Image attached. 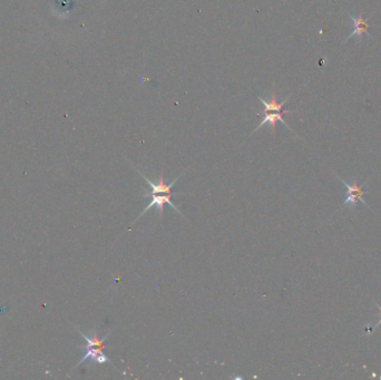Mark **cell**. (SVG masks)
Returning <instances> with one entry per match:
<instances>
[{
    "label": "cell",
    "instance_id": "obj_1",
    "mask_svg": "<svg viewBox=\"0 0 381 380\" xmlns=\"http://www.w3.org/2000/svg\"><path fill=\"white\" fill-rule=\"evenodd\" d=\"M174 195V193H168V194H163V195H158V194H153V193H150V194H143L144 198H152V201L150 202V204L145 207L144 211L140 213V214L136 218V220H135L134 223L137 221V220H139L140 218H142L146 212H148L151 207L153 206H157L158 209V214H160V216L163 215V209H164V204H169L171 205L173 209L177 211L178 213H180V214H182V212L179 211V209L177 206L174 205V203L172 202V197Z\"/></svg>",
    "mask_w": 381,
    "mask_h": 380
},
{
    "label": "cell",
    "instance_id": "obj_2",
    "mask_svg": "<svg viewBox=\"0 0 381 380\" xmlns=\"http://www.w3.org/2000/svg\"><path fill=\"white\" fill-rule=\"evenodd\" d=\"M137 172H138V173L140 174V175H142V177H143V179L146 181V182H148L149 184H150V186L152 187V192L151 193H153V194H160V193H164V194H168V193H172V191H171V188L174 186V184L175 183H177L178 181H179V179H180V177L182 176V175H183V174H181V175H179L178 177H177V179H175L171 184H165V183H164V176H163V172H161V175H160V180H158V182L157 183H154V182H152L150 179H149V177H146L143 173H142V172H140L139 170H137Z\"/></svg>",
    "mask_w": 381,
    "mask_h": 380
},
{
    "label": "cell",
    "instance_id": "obj_3",
    "mask_svg": "<svg viewBox=\"0 0 381 380\" xmlns=\"http://www.w3.org/2000/svg\"><path fill=\"white\" fill-rule=\"evenodd\" d=\"M289 113H292V112L291 111H284V112H270V113H265V114H263V115H265V118H263V120L261 121V123L259 124V126H257L253 130V132H252V134L255 133L256 130L259 129V128H261L263 125H266L267 123H269L270 125H271V128H272V132L273 133H275V124H277V122L283 123L286 127H288L289 129H291L289 127L288 124H286L284 122V120H283V114H289Z\"/></svg>",
    "mask_w": 381,
    "mask_h": 380
},
{
    "label": "cell",
    "instance_id": "obj_4",
    "mask_svg": "<svg viewBox=\"0 0 381 380\" xmlns=\"http://www.w3.org/2000/svg\"><path fill=\"white\" fill-rule=\"evenodd\" d=\"M348 15L350 16V18L353 19V21H354V32L350 34V36L347 38V40L355 37V36H358V38L361 39L363 34L369 35L368 34V28L370 27V23H369L368 19L363 18L361 13L359 14L358 17H354L351 14H348ZM369 36H370V35H369Z\"/></svg>",
    "mask_w": 381,
    "mask_h": 380
},
{
    "label": "cell",
    "instance_id": "obj_5",
    "mask_svg": "<svg viewBox=\"0 0 381 380\" xmlns=\"http://www.w3.org/2000/svg\"><path fill=\"white\" fill-rule=\"evenodd\" d=\"M257 98H259L260 102L263 105H265V110H263L262 114H265V113H270V112H284L283 106L286 102H288V99H289V98H286V99L283 100V102L279 103L277 100V96H275L274 92H272V97H271V100H270V102H266V100L260 96Z\"/></svg>",
    "mask_w": 381,
    "mask_h": 380
},
{
    "label": "cell",
    "instance_id": "obj_6",
    "mask_svg": "<svg viewBox=\"0 0 381 380\" xmlns=\"http://www.w3.org/2000/svg\"><path fill=\"white\" fill-rule=\"evenodd\" d=\"M76 329H77V328H76ZM77 331L79 332V334H80L81 336H83V338H84V339H85L86 342H87V344L85 346V349H90V348H99V349H103V350H104L105 348H107V347L104 344V342H105V340H106V338H107V336H108L109 334H108L107 336H105L104 338H102V339H101V338L98 337V335H97V332H96V331H94L93 337H87V336L84 334V332H81L79 329H77Z\"/></svg>",
    "mask_w": 381,
    "mask_h": 380
},
{
    "label": "cell",
    "instance_id": "obj_7",
    "mask_svg": "<svg viewBox=\"0 0 381 380\" xmlns=\"http://www.w3.org/2000/svg\"><path fill=\"white\" fill-rule=\"evenodd\" d=\"M345 187H347V189H348V195H349L348 199L345 200V204L355 205L357 200H358V199H360L362 201L361 197L363 194H365V189L360 187L358 184L355 183L353 186H350V185H348V184H345Z\"/></svg>",
    "mask_w": 381,
    "mask_h": 380
},
{
    "label": "cell",
    "instance_id": "obj_8",
    "mask_svg": "<svg viewBox=\"0 0 381 380\" xmlns=\"http://www.w3.org/2000/svg\"><path fill=\"white\" fill-rule=\"evenodd\" d=\"M95 362H97V364H106V362H109L108 358L105 356V354H101L97 356V358L95 359Z\"/></svg>",
    "mask_w": 381,
    "mask_h": 380
},
{
    "label": "cell",
    "instance_id": "obj_9",
    "mask_svg": "<svg viewBox=\"0 0 381 380\" xmlns=\"http://www.w3.org/2000/svg\"><path fill=\"white\" fill-rule=\"evenodd\" d=\"M380 313H381V308H380ZM379 323H381V320H380V322Z\"/></svg>",
    "mask_w": 381,
    "mask_h": 380
}]
</instances>
